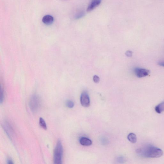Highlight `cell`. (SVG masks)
Returning a JSON list of instances; mask_svg holds the SVG:
<instances>
[{"label":"cell","mask_w":164,"mask_h":164,"mask_svg":"<svg viewBox=\"0 0 164 164\" xmlns=\"http://www.w3.org/2000/svg\"><path fill=\"white\" fill-rule=\"evenodd\" d=\"M155 110L156 112L161 113L164 111V101L156 106Z\"/></svg>","instance_id":"obj_9"},{"label":"cell","mask_w":164,"mask_h":164,"mask_svg":"<svg viewBox=\"0 0 164 164\" xmlns=\"http://www.w3.org/2000/svg\"><path fill=\"white\" fill-rule=\"evenodd\" d=\"M8 163L9 164H12L13 163V161H12L11 159H9L8 161Z\"/></svg>","instance_id":"obj_17"},{"label":"cell","mask_w":164,"mask_h":164,"mask_svg":"<svg viewBox=\"0 0 164 164\" xmlns=\"http://www.w3.org/2000/svg\"><path fill=\"white\" fill-rule=\"evenodd\" d=\"M128 139L132 143H135L137 141V137L135 134L130 133L128 136Z\"/></svg>","instance_id":"obj_10"},{"label":"cell","mask_w":164,"mask_h":164,"mask_svg":"<svg viewBox=\"0 0 164 164\" xmlns=\"http://www.w3.org/2000/svg\"><path fill=\"white\" fill-rule=\"evenodd\" d=\"M80 103L82 106L87 108L90 105L89 97L86 92H84L81 94L80 98Z\"/></svg>","instance_id":"obj_4"},{"label":"cell","mask_w":164,"mask_h":164,"mask_svg":"<svg viewBox=\"0 0 164 164\" xmlns=\"http://www.w3.org/2000/svg\"><path fill=\"white\" fill-rule=\"evenodd\" d=\"M93 80L94 83H98L100 80L99 77L97 75H94L93 78Z\"/></svg>","instance_id":"obj_14"},{"label":"cell","mask_w":164,"mask_h":164,"mask_svg":"<svg viewBox=\"0 0 164 164\" xmlns=\"http://www.w3.org/2000/svg\"><path fill=\"white\" fill-rule=\"evenodd\" d=\"M54 21V17L50 15H47L44 16L42 20L43 23L47 25L52 24L53 23Z\"/></svg>","instance_id":"obj_7"},{"label":"cell","mask_w":164,"mask_h":164,"mask_svg":"<svg viewBox=\"0 0 164 164\" xmlns=\"http://www.w3.org/2000/svg\"><path fill=\"white\" fill-rule=\"evenodd\" d=\"M66 104L67 106L69 108H73L74 106L73 102L71 100L67 101Z\"/></svg>","instance_id":"obj_12"},{"label":"cell","mask_w":164,"mask_h":164,"mask_svg":"<svg viewBox=\"0 0 164 164\" xmlns=\"http://www.w3.org/2000/svg\"><path fill=\"white\" fill-rule=\"evenodd\" d=\"M102 2V0H93L88 6L87 11L90 12L98 6Z\"/></svg>","instance_id":"obj_6"},{"label":"cell","mask_w":164,"mask_h":164,"mask_svg":"<svg viewBox=\"0 0 164 164\" xmlns=\"http://www.w3.org/2000/svg\"><path fill=\"white\" fill-rule=\"evenodd\" d=\"M79 142L82 145L84 146H89L91 145L92 142L89 138L86 137H81L80 138Z\"/></svg>","instance_id":"obj_8"},{"label":"cell","mask_w":164,"mask_h":164,"mask_svg":"<svg viewBox=\"0 0 164 164\" xmlns=\"http://www.w3.org/2000/svg\"><path fill=\"white\" fill-rule=\"evenodd\" d=\"M85 15V14L84 12H81L76 15L75 18L76 19H77V20H78V19L83 17Z\"/></svg>","instance_id":"obj_13"},{"label":"cell","mask_w":164,"mask_h":164,"mask_svg":"<svg viewBox=\"0 0 164 164\" xmlns=\"http://www.w3.org/2000/svg\"><path fill=\"white\" fill-rule=\"evenodd\" d=\"M132 54H133V52L130 50H128L125 53L126 55L129 57H131L132 56Z\"/></svg>","instance_id":"obj_15"},{"label":"cell","mask_w":164,"mask_h":164,"mask_svg":"<svg viewBox=\"0 0 164 164\" xmlns=\"http://www.w3.org/2000/svg\"><path fill=\"white\" fill-rule=\"evenodd\" d=\"M136 152L139 156L147 158H158L162 156L163 154L161 149L151 145L138 148Z\"/></svg>","instance_id":"obj_1"},{"label":"cell","mask_w":164,"mask_h":164,"mask_svg":"<svg viewBox=\"0 0 164 164\" xmlns=\"http://www.w3.org/2000/svg\"><path fill=\"white\" fill-rule=\"evenodd\" d=\"M39 124L41 127L43 129L46 130L47 125L45 120L42 118L41 117L39 119Z\"/></svg>","instance_id":"obj_11"},{"label":"cell","mask_w":164,"mask_h":164,"mask_svg":"<svg viewBox=\"0 0 164 164\" xmlns=\"http://www.w3.org/2000/svg\"><path fill=\"white\" fill-rule=\"evenodd\" d=\"M41 105V101L39 98L36 95L31 97L29 102L30 108L31 111L35 112L38 110Z\"/></svg>","instance_id":"obj_3"},{"label":"cell","mask_w":164,"mask_h":164,"mask_svg":"<svg viewBox=\"0 0 164 164\" xmlns=\"http://www.w3.org/2000/svg\"><path fill=\"white\" fill-rule=\"evenodd\" d=\"M63 153V149L60 140L58 141L55 148L54 152V162L55 164H61Z\"/></svg>","instance_id":"obj_2"},{"label":"cell","mask_w":164,"mask_h":164,"mask_svg":"<svg viewBox=\"0 0 164 164\" xmlns=\"http://www.w3.org/2000/svg\"><path fill=\"white\" fill-rule=\"evenodd\" d=\"M158 65L164 67V61L159 62Z\"/></svg>","instance_id":"obj_16"},{"label":"cell","mask_w":164,"mask_h":164,"mask_svg":"<svg viewBox=\"0 0 164 164\" xmlns=\"http://www.w3.org/2000/svg\"><path fill=\"white\" fill-rule=\"evenodd\" d=\"M136 76L139 78L146 77L149 75V70L146 69L136 68L134 70Z\"/></svg>","instance_id":"obj_5"}]
</instances>
